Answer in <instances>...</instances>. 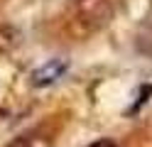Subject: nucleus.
<instances>
[{
	"instance_id": "obj_2",
	"label": "nucleus",
	"mask_w": 152,
	"mask_h": 147,
	"mask_svg": "<svg viewBox=\"0 0 152 147\" xmlns=\"http://www.w3.org/2000/svg\"><path fill=\"white\" fill-rule=\"evenodd\" d=\"M10 147H52V140L47 135H42V132H25Z\"/></svg>"
},
{
	"instance_id": "obj_3",
	"label": "nucleus",
	"mask_w": 152,
	"mask_h": 147,
	"mask_svg": "<svg viewBox=\"0 0 152 147\" xmlns=\"http://www.w3.org/2000/svg\"><path fill=\"white\" fill-rule=\"evenodd\" d=\"M88 147H118V145H113L110 140H101V142H93V145H88Z\"/></svg>"
},
{
	"instance_id": "obj_1",
	"label": "nucleus",
	"mask_w": 152,
	"mask_h": 147,
	"mask_svg": "<svg viewBox=\"0 0 152 147\" xmlns=\"http://www.w3.org/2000/svg\"><path fill=\"white\" fill-rule=\"evenodd\" d=\"M66 69H69L66 59H49L47 64L32 71V86H52L56 78H61L66 74Z\"/></svg>"
}]
</instances>
